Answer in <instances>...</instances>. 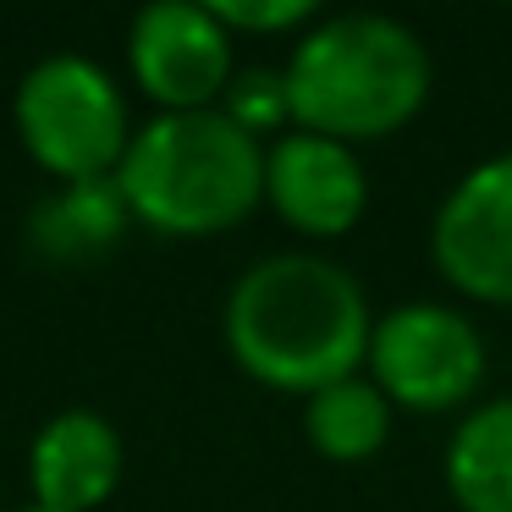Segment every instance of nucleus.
<instances>
[{
    "instance_id": "6",
    "label": "nucleus",
    "mask_w": 512,
    "mask_h": 512,
    "mask_svg": "<svg viewBox=\"0 0 512 512\" xmlns=\"http://www.w3.org/2000/svg\"><path fill=\"white\" fill-rule=\"evenodd\" d=\"M430 265L457 303L512 309V149L485 155L430 215Z\"/></svg>"
},
{
    "instance_id": "12",
    "label": "nucleus",
    "mask_w": 512,
    "mask_h": 512,
    "mask_svg": "<svg viewBox=\"0 0 512 512\" xmlns=\"http://www.w3.org/2000/svg\"><path fill=\"white\" fill-rule=\"evenodd\" d=\"M221 111L232 116L243 133H254L259 144H265V133H270V138L292 133L287 78H281L276 67H248V72H237V78L226 83V94H221Z\"/></svg>"
},
{
    "instance_id": "9",
    "label": "nucleus",
    "mask_w": 512,
    "mask_h": 512,
    "mask_svg": "<svg viewBox=\"0 0 512 512\" xmlns=\"http://www.w3.org/2000/svg\"><path fill=\"white\" fill-rule=\"evenodd\" d=\"M28 479H34V507L50 512H89L122 479V435L105 413L67 408L34 435L28 452Z\"/></svg>"
},
{
    "instance_id": "13",
    "label": "nucleus",
    "mask_w": 512,
    "mask_h": 512,
    "mask_svg": "<svg viewBox=\"0 0 512 512\" xmlns=\"http://www.w3.org/2000/svg\"><path fill=\"white\" fill-rule=\"evenodd\" d=\"M226 34H303L320 23L314 0H210Z\"/></svg>"
},
{
    "instance_id": "5",
    "label": "nucleus",
    "mask_w": 512,
    "mask_h": 512,
    "mask_svg": "<svg viewBox=\"0 0 512 512\" xmlns=\"http://www.w3.org/2000/svg\"><path fill=\"white\" fill-rule=\"evenodd\" d=\"M17 127L28 155L67 182H100L133 144L122 89L89 56L39 61L17 89Z\"/></svg>"
},
{
    "instance_id": "1",
    "label": "nucleus",
    "mask_w": 512,
    "mask_h": 512,
    "mask_svg": "<svg viewBox=\"0 0 512 512\" xmlns=\"http://www.w3.org/2000/svg\"><path fill=\"white\" fill-rule=\"evenodd\" d=\"M221 331L243 375L287 397H314L347 375H364L375 309L347 265L314 248H287L254 259L232 281Z\"/></svg>"
},
{
    "instance_id": "2",
    "label": "nucleus",
    "mask_w": 512,
    "mask_h": 512,
    "mask_svg": "<svg viewBox=\"0 0 512 512\" xmlns=\"http://www.w3.org/2000/svg\"><path fill=\"white\" fill-rule=\"evenodd\" d=\"M292 127L336 144H380L419 122L435 89L430 45L391 12H331L292 39L281 67Z\"/></svg>"
},
{
    "instance_id": "14",
    "label": "nucleus",
    "mask_w": 512,
    "mask_h": 512,
    "mask_svg": "<svg viewBox=\"0 0 512 512\" xmlns=\"http://www.w3.org/2000/svg\"><path fill=\"white\" fill-rule=\"evenodd\" d=\"M23 512H50V507H23Z\"/></svg>"
},
{
    "instance_id": "4",
    "label": "nucleus",
    "mask_w": 512,
    "mask_h": 512,
    "mask_svg": "<svg viewBox=\"0 0 512 512\" xmlns=\"http://www.w3.org/2000/svg\"><path fill=\"white\" fill-rule=\"evenodd\" d=\"M364 375L397 413H457L479 402L490 375V347L479 320L452 298H402L375 314Z\"/></svg>"
},
{
    "instance_id": "3",
    "label": "nucleus",
    "mask_w": 512,
    "mask_h": 512,
    "mask_svg": "<svg viewBox=\"0 0 512 512\" xmlns=\"http://www.w3.org/2000/svg\"><path fill=\"white\" fill-rule=\"evenodd\" d=\"M116 193L127 215L166 237L232 232L265 204V144L243 133L221 105L160 111L127 144Z\"/></svg>"
},
{
    "instance_id": "8",
    "label": "nucleus",
    "mask_w": 512,
    "mask_h": 512,
    "mask_svg": "<svg viewBox=\"0 0 512 512\" xmlns=\"http://www.w3.org/2000/svg\"><path fill=\"white\" fill-rule=\"evenodd\" d=\"M265 204L309 243H336L369 215V171L353 144L292 133L265 144Z\"/></svg>"
},
{
    "instance_id": "10",
    "label": "nucleus",
    "mask_w": 512,
    "mask_h": 512,
    "mask_svg": "<svg viewBox=\"0 0 512 512\" xmlns=\"http://www.w3.org/2000/svg\"><path fill=\"white\" fill-rule=\"evenodd\" d=\"M441 485L457 512H512V391L479 397L452 424L441 452Z\"/></svg>"
},
{
    "instance_id": "7",
    "label": "nucleus",
    "mask_w": 512,
    "mask_h": 512,
    "mask_svg": "<svg viewBox=\"0 0 512 512\" xmlns=\"http://www.w3.org/2000/svg\"><path fill=\"white\" fill-rule=\"evenodd\" d=\"M133 78L160 111H210L237 78L232 34L210 0H149L127 34Z\"/></svg>"
},
{
    "instance_id": "11",
    "label": "nucleus",
    "mask_w": 512,
    "mask_h": 512,
    "mask_svg": "<svg viewBox=\"0 0 512 512\" xmlns=\"http://www.w3.org/2000/svg\"><path fill=\"white\" fill-rule=\"evenodd\" d=\"M397 408L380 397L369 375H347L336 386L303 397V441L325 457V463H369L386 452Z\"/></svg>"
}]
</instances>
